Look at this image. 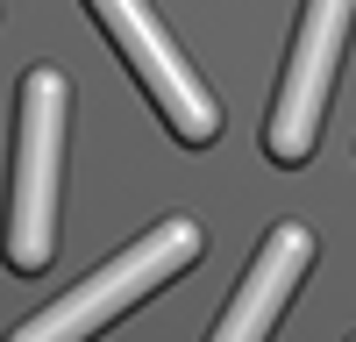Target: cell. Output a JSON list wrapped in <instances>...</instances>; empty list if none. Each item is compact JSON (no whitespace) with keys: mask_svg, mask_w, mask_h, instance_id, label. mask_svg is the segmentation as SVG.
<instances>
[{"mask_svg":"<svg viewBox=\"0 0 356 342\" xmlns=\"http://www.w3.org/2000/svg\"><path fill=\"white\" fill-rule=\"evenodd\" d=\"M86 8H93V22L107 28L114 57H122V65L143 79V93L157 100L164 129L178 142H193V150H207V142L221 136V100L207 93V79L186 65V50L164 36L157 8H150V0H86Z\"/></svg>","mask_w":356,"mask_h":342,"instance_id":"cell-4","label":"cell"},{"mask_svg":"<svg viewBox=\"0 0 356 342\" xmlns=\"http://www.w3.org/2000/svg\"><path fill=\"white\" fill-rule=\"evenodd\" d=\"M307 264H314V236H307L300 221H278L271 236L257 243L243 285L228 293V307H221V321H214V335H207V342H271V328H278L285 300L300 293Z\"/></svg>","mask_w":356,"mask_h":342,"instance_id":"cell-5","label":"cell"},{"mask_svg":"<svg viewBox=\"0 0 356 342\" xmlns=\"http://www.w3.org/2000/svg\"><path fill=\"white\" fill-rule=\"evenodd\" d=\"M349 342H356V335H349Z\"/></svg>","mask_w":356,"mask_h":342,"instance_id":"cell-6","label":"cell"},{"mask_svg":"<svg viewBox=\"0 0 356 342\" xmlns=\"http://www.w3.org/2000/svg\"><path fill=\"white\" fill-rule=\"evenodd\" d=\"M349 22H356V0H307L300 8V28H292V50H285V72H278V100H271V122H264V157L271 164L314 157L342 50H349Z\"/></svg>","mask_w":356,"mask_h":342,"instance_id":"cell-3","label":"cell"},{"mask_svg":"<svg viewBox=\"0 0 356 342\" xmlns=\"http://www.w3.org/2000/svg\"><path fill=\"white\" fill-rule=\"evenodd\" d=\"M200 228L193 221H157L150 236H136L114 264H100L93 278H79V285H65L43 314H29V321L8 335V342H93L107 321H122L129 307H143L157 293V285H171L178 271H193L200 264Z\"/></svg>","mask_w":356,"mask_h":342,"instance_id":"cell-2","label":"cell"},{"mask_svg":"<svg viewBox=\"0 0 356 342\" xmlns=\"http://www.w3.org/2000/svg\"><path fill=\"white\" fill-rule=\"evenodd\" d=\"M65 100L72 86L57 65H36L22 79V114H15V186H8V228L0 256L15 278L50 271L57 256V164H65Z\"/></svg>","mask_w":356,"mask_h":342,"instance_id":"cell-1","label":"cell"}]
</instances>
